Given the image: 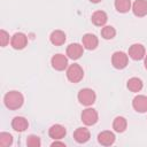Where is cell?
I'll return each mask as SVG.
<instances>
[{"mask_svg": "<svg viewBox=\"0 0 147 147\" xmlns=\"http://www.w3.org/2000/svg\"><path fill=\"white\" fill-rule=\"evenodd\" d=\"M24 96L18 91H9L3 96V103L5 106L10 110H16L23 106Z\"/></svg>", "mask_w": 147, "mask_h": 147, "instance_id": "1", "label": "cell"}, {"mask_svg": "<svg viewBox=\"0 0 147 147\" xmlns=\"http://www.w3.org/2000/svg\"><path fill=\"white\" fill-rule=\"evenodd\" d=\"M84 77V70L83 68L77 64V63H74V64H70L67 69V78L69 82L74 83V84H77L79 83Z\"/></svg>", "mask_w": 147, "mask_h": 147, "instance_id": "2", "label": "cell"}, {"mask_svg": "<svg viewBox=\"0 0 147 147\" xmlns=\"http://www.w3.org/2000/svg\"><path fill=\"white\" fill-rule=\"evenodd\" d=\"M77 98H78V101H79L80 105L90 107V106H92L95 102L96 95H95V92L92 88H87L86 87V88H82L78 92Z\"/></svg>", "mask_w": 147, "mask_h": 147, "instance_id": "3", "label": "cell"}, {"mask_svg": "<svg viewBox=\"0 0 147 147\" xmlns=\"http://www.w3.org/2000/svg\"><path fill=\"white\" fill-rule=\"evenodd\" d=\"M129 63V55L124 52L117 51L111 55V64L116 69H124Z\"/></svg>", "mask_w": 147, "mask_h": 147, "instance_id": "4", "label": "cell"}, {"mask_svg": "<svg viewBox=\"0 0 147 147\" xmlns=\"http://www.w3.org/2000/svg\"><path fill=\"white\" fill-rule=\"evenodd\" d=\"M80 118H82V122L90 126V125H94L98 119H99V115H98V111L93 108H86L83 110L82 115H80Z\"/></svg>", "mask_w": 147, "mask_h": 147, "instance_id": "5", "label": "cell"}, {"mask_svg": "<svg viewBox=\"0 0 147 147\" xmlns=\"http://www.w3.org/2000/svg\"><path fill=\"white\" fill-rule=\"evenodd\" d=\"M28 45V37L22 32H16L10 38V46L14 49H23Z\"/></svg>", "mask_w": 147, "mask_h": 147, "instance_id": "6", "label": "cell"}, {"mask_svg": "<svg viewBox=\"0 0 147 147\" xmlns=\"http://www.w3.org/2000/svg\"><path fill=\"white\" fill-rule=\"evenodd\" d=\"M132 60L134 61H140L145 57L146 55V51L145 47L141 44H133L130 46L129 48V54H127Z\"/></svg>", "mask_w": 147, "mask_h": 147, "instance_id": "7", "label": "cell"}, {"mask_svg": "<svg viewBox=\"0 0 147 147\" xmlns=\"http://www.w3.org/2000/svg\"><path fill=\"white\" fill-rule=\"evenodd\" d=\"M51 64L55 70L62 71L68 68V57L63 54H55L51 59Z\"/></svg>", "mask_w": 147, "mask_h": 147, "instance_id": "8", "label": "cell"}, {"mask_svg": "<svg viewBox=\"0 0 147 147\" xmlns=\"http://www.w3.org/2000/svg\"><path fill=\"white\" fill-rule=\"evenodd\" d=\"M83 53H84V46L80 44L74 42L67 47V55L71 60H78L83 55Z\"/></svg>", "mask_w": 147, "mask_h": 147, "instance_id": "9", "label": "cell"}, {"mask_svg": "<svg viewBox=\"0 0 147 147\" xmlns=\"http://www.w3.org/2000/svg\"><path fill=\"white\" fill-rule=\"evenodd\" d=\"M82 45L84 46V48H86L88 51H93V49H95L98 47L99 39L93 33H86L82 38Z\"/></svg>", "mask_w": 147, "mask_h": 147, "instance_id": "10", "label": "cell"}, {"mask_svg": "<svg viewBox=\"0 0 147 147\" xmlns=\"http://www.w3.org/2000/svg\"><path fill=\"white\" fill-rule=\"evenodd\" d=\"M65 134H67L65 127L61 124H54L48 130V136L54 140H60V139L64 138Z\"/></svg>", "mask_w": 147, "mask_h": 147, "instance_id": "11", "label": "cell"}, {"mask_svg": "<svg viewBox=\"0 0 147 147\" xmlns=\"http://www.w3.org/2000/svg\"><path fill=\"white\" fill-rule=\"evenodd\" d=\"M132 11L138 17L147 15V0H136L132 5Z\"/></svg>", "mask_w": 147, "mask_h": 147, "instance_id": "12", "label": "cell"}, {"mask_svg": "<svg viewBox=\"0 0 147 147\" xmlns=\"http://www.w3.org/2000/svg\"><path fill=\"white\" fill-rule=\"evenodd\" d=\"M132 107L138 113L147 111V96L146 95H137L132 101Z\"/></svg>", "mask_w": 147, "mask_h": 147, "instance_id": "13", "label": "cell"}, {"mask_svg": "<svg viewBox=\"0 0 147 147\" xmlns=\"http://www.w3.org/2000/svg\"><path fill=\"white\" fill-rule=\"evenodd\" d=\"M98 141L102 146H111L115 142V134L111 131H102L98 134Z\"/></svg>", "mask_w": 147, "mask_h": 147, "instance_id": "14", "label": "cell"}, {"mask_svg": "<svg viewBox=\"0 0 147 147\" xmlns=\"http://www.w3.org/2000/svg\"><path fill=\"white\" fill-rule=\"evenodd\" d=\"M28 126H29V123H28V119L25 117L16 116L11 121V127L16 132H24L28 129Z\"/></svg>", "mask_w": 147, "mask_h": 147, "instance_id": "15", "label": "cell"}, {"mask_svg": "<svg viewBox=\"0 0 147 147\" xmlns=\"http://www.w3.org/2000/svg\"><path fill=\"white\" fill-rule=\"evenodd\" d=\"M90 137H91L90 131L86 127H78L74 132V139L78 144H84V142L88 141L90 140Z\"/></svg>", "mask_w": 147, "mask_h": 147, "instance_id": "16", "label": "cell"}, {"mask_svg": "<svg viewBox=\"0 0 147 147\" xmlns=\"http://www.w3.org/2000/svg\"><path fill=\"white\" fill-rule=\"evenodd\" d=\"M92 23L96 26H105V24L108 21V16L103 10H96L92 14Z\"/></svg>", "mask_w": 147, "mask_h": 147, "instance_id": "17", "label": "cell"}, {"mask_svg": "<svg viewBox=\"0 0 147 147\" xmlns=\"http://www.w3.org/2000/svg\"><path fill=\"white\" fill-rule=\"evenodd\" d=\"M65 33L63 32V31H61V30H54L52 33H51V36H49V40H51V42L53 44V45H55V46H61V45H63L64 42H65Z\"/></svg>", "mask_w": 147, "mask_h": 147, "instance_id": "18", "label": "cell"}, {"mask_svg": "<svg viewBox=\"0 0 147 147\" xmlns=\"http://www.w3.org/2000/svg\"><path fill=\"white\" fill-rule=\"evenodd\" d=\"M126 86H127V88H129L131 92L137 93V92H140V91L142 90L144 84H142V80H141L140 78H138V77H132V78H130V79L127 80Z\"/></svg>", "mask_w": 147, "mask_h": 147, "instance_id": "19", "label": "cell"}, {"mask_svg": "<svg viewBox=\"0 0 147 147\" xmlns=\"http://www.w3.org/2000/svg\"><path fill=\"white\" fill-rule=\"evenodd\" d=\"M126 126H127V122L126 118L123 116H117L113 122V129L118 133L124 132L126 130Z\"/></svg>", "mask_w": 147, "mask_h": 147, "instance_id": "20", "label": "cell"}, {"mask_svg": "<svg viewBox=\"0 0 147 147\" xmlns=\"http://www.w3.org/2000/svg\"><path fill=\"white\" fill-rule=\"evenodd\" d=\"M114 5L118 13H127L132 7L131 0H115Z\"/></svg>", "mask_w": 147, "mask_h": 147, "instance_id": "21", "label": "cell"}, {"mask_svg": "<svg viewBox=\"0 0 147 147\" xmlns=\"http://www.w3.org/2000/svg\"><path fill=\"white\" fill-rule=\"evenodd\" d=\"M115 36H116V30H115L114 26H111V25H105L101 29V37L103 39L109 40V39H113Z\"/></svg>", "mask_w": 147, "mask_h": 147, "instance_id": "22", "label": "cell"}, {"mask_svg": "<svg viewBox=\"0 0 147 147\" xmlns=\"http://www.w3.org/2000/svg\"><path fill=\"white\" fill-rule=\"evenodd\" d=\"M11 144H13V136L8 132H1L0 133V146L8 147Z\"/></svg>", "mask_w": 147, "mask_h": 147, "instance_id": "23", "label": "cell"}, {"mask_svg": "<svg viewBox=\"0 0 147 147\" xmlns=\"http://www.w3.org/2000/svg\"><path fill=\"white\" fill-rule=\"evenodd\" d=\"M26 145H28L29 147H40L41 141H40V139H39L38 136L31 134V136H29L28 139H26Z\"/></svg>", "mask_w": 147, "mask_h": 147, "instance_id": "24", "label": "cell"}, {"mask_svg": "<svg viewBox=\"0 0 147 147\" xmlns=\"http://www.w3.org/2000/svg\"><path fill=\"white\" fill-rule=\"evenodd\" d=\"M0 44H1V47H6L9 44V34L5 30L0 31Z\"/></svg>", "mask_w": 147, "mask_h": 147, "instance_id": "25", "label": "cell"}, {"mask_svg": "<svg viewBox=\"0 0 147 147\" xmlns=\"http://www.w3.org/2000/svg\"><path fill=\"white\" fill-rule=\"evenodd\" d=\"M55 146H61V147H65V144L62 142V141H57L55 140L54 142H52V147H55Z\"/></svg>", "mask_w": 147, "mask_h": 147, "instance_id": "26", "label": "cell"}, {"mask_svg": "<svg viewBox=\"0 0 147 147\" xmlns=\"http://www.w3.org/2000/svg\"><path fill=\"white\" fill-rule=\"evenodd\" d=\"M144 64H145V68L147 69V54H146L145 57H144Z\"/></svg>", "mask_w": 147, "mask_h": 147, "instance_id": "27", "label": "cell"}, {"mask_svg": "<svg viewBox=\"0 0 147 147\" xmlns=\"http://www.w3.org/2000/svg\"><path fill=\"white\" fill-rule=\"evenodd\" d=\"M91 2H93V3H98V2H100L101 0H90Z\"/></svg>", "mask_w": 147, "mask_h": 147, "instance_id": "28", "label": "cell"}]
</instances>
